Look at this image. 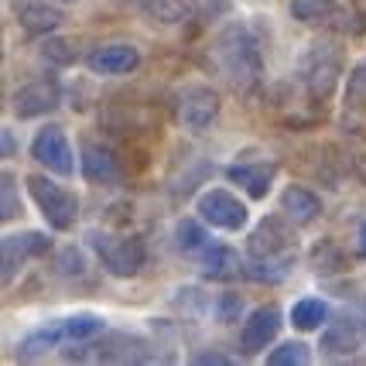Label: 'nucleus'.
<instances>
[{"label":"nucleus","mask_w":366,"mask_h":366,"mask_svg":"<svg viewBox=\"0 0 366 366\" xmlns=\"http://www.w3.org/2000/svg\"><path fill=\"white\" fill-rule=\"evenodd\" d=\"M329 315V308L322 298H302V302L291 305V325L298 329V332H315L322 329V322Z\"/></svg>","instance_id":"22"},{"label":"nucleus","mask_w":366,"mask_h":366,"mask_svg":"<svg viewBox=\"0 0 366 366\" xmlns=\"http://www.w3.org/2000/svg\"><path fill=\"white\" fill-rule=\"evenodd\" d=\"M308 360H312V350H308L305 342H281V346L267 356L271 366H305Z\"/></svg>","instance_id":"26"},{"label":"nucleus","mask_w":366,"mask_h":366,"mask_svg":"<svg viewBox=\"0 0 366 366\" xmlns=\"http://www.w3.org/2000/svg\"><path fill=\"white\" fill-rule=\"evenodd\" d=\"M226 178L239 185L250 199H267L274 178H277V164L274 161H243V164H229Z\"/></svg>","instance_id":"15"},{"label":"nucleus","mask_w":366,"mask_h":366,"mask_svg":"<svg viewBox=\"0 0 366 366\" xmlns=\"http://www.w3.org/2000/svg\"><path fill=\"white\" fill-rule=\"evenodd\" d=\"M127 7L134 14H141L151 24H164V28H175L189 21V4L185 0H127Z\"/></svg>","instance_id":"18"},{"label":"nucleus","mask_w":366,"mask_h":366,"mask_svg":"<svg viewBox=\"0 0 366 366\" xmlns=\"http://www.w3.org/2000/svg\"><path fill=\"white\" fill-rule=\"evenodd\" d=\"M175 247H178V250H185V254L206 250V247H209L206 226L195 223V219H178V223H175Z\"/></svg>","instance_id":"23"},{"label":"nucleus","mask_w":366,"mask_h":366,"mask_svg":"<svg viewBox=\"0 0 366 366\" xmlns=\"http://www.w3.org/2000/svg\"><path fill=\"white\" fill-rule=\"evenodd\" d=\"M363 346V329H360V322H332L325 332H322V342L319 350L329 352V356H350V352H356Z\"/></svg>","instance_id":"19"},{"label":"nucleus","mask_w":366,"mask_h":366,"mask_svg":"<svg viewBox=\"0 0 366 366\" xmlns=\"http://www.w3.org/2000/svg\"><path fill=\"white\" fill-rule=\"evenodd\" d=\"M243 274V264H239L237 250H229L223 243H212L202 250V277L209 281H233Z\"/></svg>","instance_id":"20"},{"label":"nucleus","mask_w":366,"mask_h":366,"mask_svg":"<svg viewBox=\"0 0 366 366\" xmlns=\"http://www.w3.org/2000/svg\"><path fill=\"white\" fill-rule=\"evenodd\" d=\"M287 11L295 21H302L308 28H329V31H350L352 17L339 0H291Z\"/></svg>","instance_id":"10"},{"label":"nucleus","mask_w":366,"mask_h":366,"mask_svg":"<svg viewBox=\"0 0 366 366\" xmlns=\"http://www.w3.org/2000/svg\"><path fill=\"white\" fill-rule=\"evenodd\" d=\"M277 332H281V308L277 305H260L247 315L243 329H239V350L247 356H257L277 339Z\"/></svg>","instance_id":"9"},{"label":"nucleus","mask_w":366,"mask_h":366,"mask_svg":"<svg viewBox=\"0 0 366 366\" xmlns=\"http://www.w3.org/2000/svg\"><path fill=\"white\" fill-rule=\"evenodd\" d=\"M14 14H17V24L28 34H51V31H59L65 21L62 7H55L48 0H17Z\"/></svg>","instance_id":"16"},{"label":"nucleus","mask_w":366,"mask_h":366,"mask_svg":"<svg viewBox=\"0 0 366 366\" xmlns=\"http://www.w3.org/2000/svg\"><path fill=\"white\" fill-rule=\"evenodd\" d=\"M24 212L21 206V195H17V175L11 168H4V175H0V216H4V223H11Z\"/></svg>","instance_id":"24"},{"label":"nucleus","mask_w":366,"mask_h":366,"mask_svg":"<svg viewBox=\"0 0 366 366\" xmlns=\"http://www.w3.org/2000/svg\"><path fill=\"white\" fill-rule=\"evenodd\" d=\"M86 243L96 250L103 271L113 274V277H137L147 260V250H144L141 237H117V233H99V229H89L86 233Z\"/></svg>","instance_id":"3"},{"label":"nucleus","mask_w":366,"mask_h":366,"mask_svg":"<svg viewBox=\"0 0 366 366\" xmlns=\"http://www.w3.org/2000/svg\"><path fill=\"white\" fill-rule=\"evenodd\" d=\"M31 158L59 178L76 175V151H72V144H69V137H65V130L55 127V124H48V127H41L38 134H34Z\"/></svg>","instance_id":"7"},{"label":"nucleus","mask_w":366,"mask_h":366,"mask_svg":"<svg viewBox=\"0 0 366 366\" xmlns=\"http://www.w3.org/2000/svg\"><path fill=\"white\" fill-rule=\"evenodd\" d=\"M41 55L55 65H72L76 62V48H72V41H65V38H48L45 45H41Z\"/></svg>","instance_id":"28"},{"label":"nucleus","mask_w":366,"mask_h":366,"mask_svg":"<svg viewBox=\"0 0 366 366\" xmlns=\"http://www.w3.org/2000/svg\"><path fill=\"white\" fill-rule=\"evenodd\" d=\"M79 172L89 185H99V189H113L120 185V161L113 154L110 147H103L99 141H86L82 144V154H79Z\"/></svg>","instance_id":"11"},{"label":"nucleus","mask_w":366,"mask_h":366,"mask_svg":"<svg viewBox=\"0 0 366 366\" xmlns=\"http://www.w3.org/2000/svg\"><path fill=\"white\" fill-rule=\"evenodd\" d=\"M28 195L34 199V206L41 212V219L48 223V229L55 233H69L76 219H79V199L76 192H69L65 185L51 182L48 175H28Z\"/></svg>","instance_id":"2"},{"label":"nucleus","mask_w":366,"mask_h":366,"mask_svg":"<svg viewBox=\"0 0 366 366\" xmlns=\"http://www.w3.org/2000/svg\"><path fill=\"white\" fill-rule=\"evenodd\" d=\"M59 103H62L59 82L38 79V82L21 86V89L11 96V113H14L17 120H34V117H45V113H51Z\"/></svg>","instance_id":"12"},{"label":"nucleus","mask_w":366,"mask_h":366,"mask_svg":"<svg viewBox=\"0 0 366 366\" xmlns=\"http://www.w3.org/2000/svg\"><path fill=\"white\" fill-rule=\"evenodd\" d=\"M356 250H360V257H366V219L356 229Z\"/></svg>","instance_id":"32"},{"label":"nucleus","mask_w":366,"mask_h":366,"mask_svg":"<svg viewBox=\"0 0 366 366\" xmlns=\"http://www.w3.org/2000/svg\"><path fill=\"white\" fill-rule=\"evenodd\" d=\"M192 363H233V360L223 356V352H195V356H192Z\"/></svg>","instance_id":"30"},{"label":"nucleus","mask_w":366,"mask_h":366,"mask_svg":"<svg viewBox=\"0 0 366 366\" xmlns=\"http://www.w3.org/2000/svg\"><path fill=\"white\" fill-rule=\"evenodd\" d=\"M342 76V59L332 45H312L308 55L302 59V82L308 86V93L315 99H329L335 89V82Z\"/></svg>","instance_id":"6"},{"label":"nucleus","mask_w":366,"mask_h":366,"mask_svg":"<svg viewBox=\"0 0 366 366\" xmlns=\"http://www.w3.org/2000/svg\"><path fill=\"white\" fill-rule=\"evenodd\" d=\"M356 11H360V14L366 17V0H356Z\"/></svg>","instance_id":"33"},{"label":"nucleus","mask_w":366,"mask_h":366,"mask_svg":"<svg viewBox=\"0 0 366 366\" xmlns=\"http://www.w3.org/2000/svg\"><path fill=\"white\" fill-rule=\"evenodd\" d=\"M0 250H4V285H11L14 281V274L34 260V257H45L51 250V239L45 233H38V229H24V233H7L4 243H0Z\"/></svg>","instance_id":"8"},{"label":"nucleus","mask_w":366,"mask_h":366,"mask_svg":"<svg viewBox=\"0 0 366 366\" xmlns=\"http://www.w3.org/2000/svg\"><path fill=\"white\" fill-rule=\"evenodd\" d=\"M86 65L96 76H127L141 65V48L130 41H110V45L93 48L86 55Z\"/></svg>","instance_id":"13"},{"label":"nucleus","mask_w":366,"mask_h":366,"mask_svg":"<svg viewBox=\"0 0 366 366\" xmlns=\"http://www.w3.org/2000/svg\"><path fill=\"white\" fill-rule=\"evenodd\" d=\"M209 62L223 76L226 86H233L237 93H250L257 82H260V72H264L260 45H257L254 31L247 24H239V21L226 24L223 31L212 38Z\"/></svg>","instance_id":"1"},{"label":"nucleus","mask_w":366,"mask_h":366,"mask_svg":"<svg viewBox=\"0 0 366 366\" xmlns=\"http://www.w3.org/2000/svg\"><path fill=\"white\" fill-rule=\"evenodd\" d=\"M14 151H17V144H14V130H11V127H4V158H14Z\"/></svg>","instance_id":"31"},{"label":"nucleus","mask_w":366,"mask_h":366,"mask_svg":"<svg viewBox=\"0 0 366 366\" xmlns=\"http://www.w3.org/2000/svg\"><path fill=\"white\" fill-rule=\"evenodd\" d=\"M195 212L202 223H209L212 229H226V233H239L250 223L247 202H239L229 189H206L195 199Z\"/></svg>","instance_id":"5"},{"label":"nucleus","mask_w":366,"mask_h":366,"mask_svg":"<svg viewBox=\"0 0 366 366\" xmlns=\"http://www.w3.org/2000/svg\"><path fill=\"white\" fill-rule=\"evenodd\" d=\"M55 271L62 274V277H82V274H86V257H82V250H76V247H65V250H59Z\"/></svg>","instance_id":"27"},{"label":"nucleus","mask_w":366,"mask_h":366,"mask_svg":"<svg viewBox=\"0 0 366 366\" xmlns=\"http://www.w3.org/2000/svg\"><path fill=\"white\" fill-rule=\"evenodd\" d=\"M62 342H69V339H65L62 319H59V322H51V325H45V329H38V332L24 335L21 346H17V352H21V360H34V356L55 350V346H62Z\"/></svg>","instance_id":"21"},{"label":"nucleus","mask_w":366,"mask_h":366,"mask_svg":"<svg viewBox=\"0 0 366 366\" xmlns=\"http://www.w3.org/2000/svg\"><path fill=\"white\" fill-rule=\"evenodd\" d=\"M219 117V93L206 82H189L175 93V120L178 127L202 134L212 127V120Z\"/></svg>","instance_id":"4"},{"label":"nucleus","mask_w":366,"mask_h":366,"mask_svg":"<svg viewBox=\"0 0 366 366\" xmlns=\"http://www.w3.org/2000/svg\"><path fill=\"white\" fill-rule=\"evenodd\" d=\"M291 239H295V233H291V229H287L277 216H271V219H264V223L250 233V239H247V250H250V257H257V260H267V257H285V254H295V250H291Z\"/></svg>","instance_id":"14"},{"label":"nucleus","mask_w":366,"mask_h":366,"mask_svg":"<svg viewBox=\"0 0 366 366\" xmlns=\"http://www.w3.org/2000/svg\"><path fill=\"white\" fill-rule=\"evenodd\" d=\"M62 4H79V0H62Z\"/></svg>","instance_id":"34"},{"label":"nucleus","mask_w":366,"mask_h":366,"mask_svg":"<svg viewBox=\"0 0 366 366\" xmlns=\"http://www.w3.org/2000/svg\"><path fill=\"white\" fill-rule=\"evenodd\" d=\"M281 212L295 226H308L322 216V199L312 189H305V185H287L281 192Z\"/></svg>","instance_id":"17"},{"label":"nucleus","mask_w":366,"mask_h":366,"mask_svg":"<svg viewBox=\"0 0 366 366\" xmlns=\"http://www.w3.org/2000/svg\"><path fill=\"white\" fill-rule=\"evenodd\" d=\"M216 312H219V322H237L239 319V295H223L219 305H216Z\"/></svg>","instance_id":"29"},{"label":"nucleus","mask_w":366,"mask_h":366,"mask_svg":"<svg viewBox=\"0 0 366 366\" xmlns=\"http://www.w3.org/2000/svg\"><path fill=\"white\" fill-rule=\"evenodd\" d=\"M346 107L350 110H366V59L350 69V79H346Z\"/></svg>","instance_id":"25"}]
</instances>
